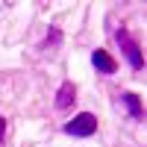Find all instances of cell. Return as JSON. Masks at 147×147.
Masks as SVG:
<instances>
[{
  "label": "cell",
  "instance_id": "1",
  "mask_svg": "<svg viewBox=\"0 0 147 147\" xmlns=\"http://www.w3.org/2000/svg\"><path fill=\"white\" fill-rule=\"evenodd\" d=\"M94 129H97V118H94L91 112H82V115H77L74 121L65 124V132H68V136H80V138L91 136Z\"/></svg>",
  "mask_w": 147,
  "mask_h": 147
},
{
  "label": "cell",
  "instance_id": "2",
  "mask_svg": "<svg viewBox=\"0 0 147 147\" xmlns=\"http://www.w3.org/2000/svg\"><path fill=\"white\" fill-rule=\"evenodd\" d=\"M115 35H118V44L124 47V53H127V59H129V65H132V68H141V65H144V56H141V50H138V44L129 38V32L121 27Z\"/></svg>",
  "mask_w": 147,
  "mask_h": 147
},
{
  "label": "cell",
  "instance_id": "3",
  "mask_svg": "<svg viewBox=\"0 0 147 147\" xmlns=\"http://www.w3.org/2000/svg\"><path fill=\"white\" fill-rule=\"evenodd\" d=\"M74 100H77V88H74V82H62V88L56 94V109H71Z\"/></svg>",
  "mask_w": 147,
  "mask_h": 147
},
{
  "label": "cell",
  "instance_id": "4",
  "mask_svg": "<svg viewBox=\"0 0 147 147\" xmlns=\"http://www.w3.org/2000/svg\"><path fill=\"white\" fill-rule=\"evenodd\" d=\"M91 62H94V68L100 71V74H115V68H118L115 59L109 56L106 50H94V53H91Z\"/></svg>",
  "mask_w": 147,
  "mask_h": 147
},
{
  "label": "cell",
  "instance_id": "5",
  "mask_svg": "<svg viewBox=\"0 0 147 147\" xmlns=\"http://www.w3.org/2000/svg\"><path fill=\"white\" fill-rule=\"evenodd\" d=\"M121 103H124V106L129 109V115L136 118V121H141V118H144V109H141V100H138V94H132V91H124V94H121Z\"/></svg>",
  "mask_w": 147,
  "mask_h": 147
},
{
  "label": "cell",
  "instance_id": "6",
  "mask_svg": "<svg viewBox=\"0 0 147 147\" xmlns=\"http://www.w3.org/2000/svg\"><path fill=\"white\" fill-rule=\"evenodd\" d=\"M59 44H62V30H59V27H53L50 32H47V41H44V47H47V50H56Z\"/></svg>",
  "mask_w": 147,
  "mask_h": 147
},
{
  "label": "cell",
  "instance_id": "7",
  "mask_svg": "<svg viewBox=\"0 0 147 147\" xmlns=\"http://www.w3.org/2000/svg\"><path fill=\"white\" fill-rule=\"evenodd\" d=\"M3 136H6V121L0 118V144H3Z\"/></svg>",
  "mask_w": 147,
  "mask_h": 147
}]
</instances>
